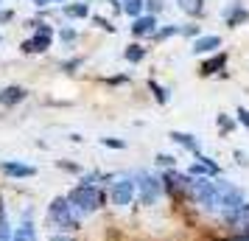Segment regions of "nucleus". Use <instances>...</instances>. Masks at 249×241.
<instances>
[{
  "instance_id": "15",
  "label": "nucleus",
  "mask_w": 249,
  "mask_h": 241,
  "mask_svg": "<svg viewBox=\"0 0 249 241\" xmlns=\"http://www.w3.org/2000/svg\"><path fill=\"white\" fill-rule=\"evenodd\" d=\"M12 241H39L34 222H31V219H23V222L17 224V230L12 233Z\"/></svg>"
},
{
  "instance_id": "2",
  "label": "nucleus",
  "mask_w": 249,
  "mask_h": 241,
  "mask_svg": "<svg viewBox=\"0 0 249 241\" xmlns=\"http://www.w3.org/2000/svg\"><path fill=\"white\" fill-rule=\"evenodd\" d=\"M68 199L70 205L76 207V213H79L81 219L84 216H92V213H98L101 207H107V202H109V194H107V188H101V185H73L68 191Z\"/></svg>"
},
{
  "instance_id": "32",
  "label": "nucleus",
  "mask_w": 249,
  "mask_h": 241,
  "mask_svg": "<svg viewBox=\"0 0 249 241\" xmlns=\"http://www.w3.org/2000/svg\"><path fill=\"white\" fill-rule=\"evenodd\" d=\"M182 34H185V37H202V34H199V25H185V28H182Z\"/></svg>"
},
{
  "instance_id": "19",
  "label": "nucleus",
  "mask_w": 249,
  "mask_h": 241,
  "mask_svg": "<svg viewBox=\"0 0 249 241\" xmlns=\"http://www.w3.org/2000/svg\"><path fill=\"white\" fill-rule=\"evenodd\" d=\"M215 127H218V132H221V135H232V132H235V127H238V121L235 118H232V115H218V118H215Z\"/></svg>"
},
{
  "instance_id": "31",
  "label": "nucleus",
  "mask_w": 249,
  "mask_h": 241,
  "mask_svg": "<svg viewBox=\"0 0 249 241\" xmlns=\"http://www.w3.org/2000/svg\"><path fill=\"white\" fill-rule=\"evenodd\" d=\"M146 9H148V14H154V12L162 9V3H160V0H146Z\"/></svg>"
},
{
  "instance_id": "14",
  "label": "nucleus",
  "mask_w": 249,
  "mask_h": 241,
  "mask_svg": "<svg viewBox=\"0 0 249 241\" xmlns=\"http://www.w3.org/2000/svg\"><path fill=\"white\" fill-rule=\"evenodd\" d=\"M247 20H249V12L241 6V3H232V6L224 12V23L230 25V28H238V25L247 23Z\"/></svg>"
},
{
  "instance_id": "25",
  "label": "nucleus",
  "mask_w": 249,
  "mask_h": 241,
  "mask_svg": "<svg viewBox=\"0 0 249 241\" xmlns=\"http://www.w3.org/2000/svg\"><path fill=\"white\" fill-rule=\"evenodd\" d=\"M174 34H182L179 25H165V28H160L157 34H154V39H157V42H162V39H168V37H174Z\"/></svg>"
},
{
  "instance_id": "34",
  "label": "nucleus",
  "mask_w": 249,
  "mask_h": 241,
  "mask_svg": "<svg viewBox=\"0 0 249 241\" xmlns=\"http://www.w3.org/2000/svg\"><path fill=\"white\" fill-rule=\"evenodd\" d=\"M95 23L101 25L104 31H115V25H112V23H107V20H104V17H95Z\"/></svg>"
},
{
  "instance_id": "33",
  "label": "nucleus",
  "mask_w": 249,
  "mask_h": 241,
  "mask_svg": "<svg viewBox=\"0 0 249 241\" xmlns=\"http://www.w3.org/2000/svg\"><path fill=\"white\" fill-rule=\"evenodd\" d=\"M62 39H65V42H73V39H76V31H73V28H62Z\"/></svg>"
},
{
  "instance_id": "13",
  "label": "nucleus",
  "mask_w": 249,
  "mask_h": 241,
  "mask_svg": "<svg viewBox=\"0 0 249 241\" xmlns=\"http://www.w3.org/2000/svg\"><path fill=\"white\" fill-rule=\"evenodd\" d=\"M168 138H171V143H177V146H182L185 151H191L193 157L202 154V151H199V140L193 138L191 132H171Z\"/></svg>"
},
{
  "instance_id": "20",
  "label": "nucleus",
  "mask_w": 249,
  "mask_h": 241,
  "mask_svg": "<svg viewBox=\"0 0 249 241\" xmlns=\"http://www.w3.org/2000/svg\"><path fill=\"white\" fill-rule=\"evenodd\" d=\"M179 9L188 12L191 17H199L204 12V0H179Z\"/></svg>"
},
{
  "instance_id": "9",
  "label": "nucleus",
  "mask_w": 249,
  "mask_h": 241,
  "mask_svg": "<svg viewBox=\"0 0 249 241\" xmlns=\"http://www.w3.org/2000/svg\"><path fill=\"white\" fill-rule=\"evenodd\" d=\"M0 171H3V177H9V180H31V177H36L34 166L20 163V160H3L0 163Z\"/></svg>"
},
{
  "instance_id": "16",
  "label": "nucleus",
  "mask_w": 249,
  "mask_h": 241,
  "mask_svg": "<svg viewBox=\"0 0 249 241\" xmlns=\"http://www.w3.org/2000/svg\"><path fill=\"white\" fill-rule=\"evenodd\" d=\"M51 48V34H36L23 42V54H42Z\"/></svg>"
},
{
  "instance_id": "29",
  "label": "nucleus",
  "mask_w": 249,
  "mask_h": 241,
  "mask_svg": "<svg viewBox=\"0 0 249 241\" xmlns=\"http://www.w3.org/2000/svg\"><path fill=\"white\" fill-rule=\"evenodd\" d=\"M81 62H84V59H70V62H65V65H62V70H65V73H73Z\"/></svg>"
},
{
  "instance_id": "23",
  "label": "nucleus",
  "mask_w": 249,
  "mask_h": 241,
  "mask_svg": "<svg viewBox=\"0 0 249 241\" xmlns=\"http://www.w3.org/2000/svg\"><path fill=\"white\" fill-rule=\"evenodd\" d=\"M65 14L68 17H87L90 14V6L87 3H73V6H65Z\"/></svg>"
},
{
  "instance_id": "36",
  "label": "nucleus",
  "mask_w": 249,
  "mask_h": 241,
  "mask_svg": "<svg viewBox=\"0 0 249 241\" xmlns=\"http://www.w3.org/2000/svg\"><path fill=\"white\" fill-rule=\"evenodd\" d=\"M14 14L12 12H0V23H9V20H12Z\"/></svg>"
},
{
  "instance_id": "21",
  "label": "nucleus",
  "mask_w": 249,
  "mask_h": 241,
  "mask_svg": "<svg viewBox=\"0 0 249 241\" xmlns=\"http://www.w3.org/2000/svg\"><path fill=\"white\" fill-rule=\"evenodd\" d=\"M124 56H126V62L137 65V62H143V59H146V48H143V45H129L124 51Z\"/></svg>"
},
{
  "instance_id": "24",
  "label": "nucleus",
  "mask_w": 249,
  "mask_h": 241,
  "mask_svg": "<svg viewBox=\"0 0 249 241\" xmlns=\"http://www.w3.org/2000/svg\"><path fill=\"white\" fill-rule=\"evenodd\" d=\"M154 163H157V168H165V171H168V168H177V157H174V154H157Z\"/></svg>"
},
{
  "instance_id": "22",
  "label": "nucleus",
  "mask_w": 249,
  "mask_h": 241,
  "mask_svg": "<svg viewBox=\"0 0 249 241\" xmlns=\"http://www.w3.org/2000/svg\"><path fill=\"white\" fill-rule=\"evenodd\" d=\"M143 6H146V0H124V6H121V9H124L132 20H137L140 12H143Z\"/></svg>"
},
{
  "instance_id": "6",
  "label": "nucleus",
  "mask_w": 249,
  "mask_h": 241,
  "mask_svg": "<svg viewBox=\"0 0 249 241\" xmlns=\"http://www.w3.org/2000/svg\"><path fill=\"white\" fill-rule=\"evenodd\" d=\"M162 177V188L165 194L174 196V199H188V188H191V174L188 171H177V168H168V171L160 174Z\"/></svg>"
},
{
  "instance_id": "27",
  "label": "nucleus",
  "mask_w": 249,
  "mask_h": 241,
  "mask_svg": "<svg viewBox=\"0 0 249 241\" xmlns=\"http://www.w3.org/2000/svg\"><path fill=\"white\" fill-rule=\"evenodd\" d=\"M101 146H107V149H126V140H118V138H101Z\"/></svg>"
},
{
  "instance_id": "38",
  "label": "nucleus",
  "mask_w": 249,
  "mask_h": 241,
  "mask_svg": "<svg viewBox=\"0 0 249 241\" xmlns=\"http://www.w3.org/2000/svg\"><path fill=\"white\" fill-rule=\"evenodd\" d=\"M36 6H45V3H51V0H34Z\"/></svg>"
},
{
  "instance_id": "10",
  "label": "nucleus",
  "mask_w": 249,
  "mask_h": 241,
  "mask_svg": "<svg viewBox=\"0 0 249 241\" xmlns=\"http://www.w3.org/2000/svg\"><path fill=\"white\" fill-rule=\"evenodd\" d=\"M227 68V51L224 54H213L210 59H204L202 65H199V76H221V70Z\"/></svg>"
},
{
  "instance_id": "1",
  "label": "nucleus",
  "mask_w": 249,
  "mask_h": 241,
  "mask_svg": "<svg viewBox=\"0 0 249 241\" xmlns=\"http://www.w3.org/2000/svg\"><path fill=\"white\" fill-rule=\"evenodd\" d=\"M188 199L193 207H199L207 216H221V194H218V183L213 177H191V188H188Z\"/></svg>"
},
{
  "instance_id": "30",
  "label": "nucleus",
  "mask_w": 249,
  "mask_h": 241,
  "mask_svg": "<svg viewBox=\"0 0 249 241\" xmlns=\"http://www.w3.org/2000/svg\"><path fill=\"white\" fill-rule=\"evenodd\" d=\"M232 157H235V163H238V166H247V163H249V157H247V154H244L241 149H235V151H232Z\"/></svg>"
},
{
  "instance_id": "17",
  "label": "nucleus",
  "mask_w": 249,
  "mask_h": 241,
  "mask_svg": "<svg viewBox=\"0 0 249 241\" xmlns=\"http://www.w3.org/2000/svg\"><path fill=\"white\" fill-rule=\"evenodd\" d=\"M23 98H25V90L23 87H17V84L6 87V90H0V107H14V104H20Z\"/></svg>"
},
{
  "instance_id": "8",
  "label": "nucleus",
  "mask_w": 249,
  "mask_h": 241,
  "mask_svg": "<svg viewBox=\"0 0 249 241\" xmlns=\"http://www.w3.org/2000/svg\"><path fill=\"white\" fill-rule=\"evenodd\" d=\"M188 174L191 177H213V180H218L221 177V166L213 157H207V154H196V163H191Z\"/></svg>"
},
{
  "instance_id": "18",
  "label": "nucleus",
  "mask_w": 249,
  "mask_h": 241,
  "mask_svg": "<svg viewBox=\"0 0 249 241\" xmlns=\"http://www.w3.org/2000/svg\"><path fill=\"white\" fill-rule=\"evenodd\" d=\"M148 90H151V95H154V101H157L160 107H165V104L171 101V90L162 87V84H157L154 79H148Z\"/></svg>"
},
{
  "instance_id": "12",
  "label": "nucleus",
  "mask_w": 249,
  "mask_h": 241,
  "mask_svg": "<svg viewBox=\"0 0 249 241\" xmlns=\"http://www.w3.org/2000/svg\"><path fill=\"white\" fill-rule=\"evenodd\" d=\"M132 34L135 37H154L157 34V17L154 14H146V17H137L135 23H132Z\"/></svg>"
},
{
  "instance_id": "5",
  "label": "nucleus",
  "mask_w": 249,
  "mask_h": 241,
  "mask_svg": "<svg viewBox=\"0 0 249 241\" xmlns=\"http://www.w3.org/2000/svg\"><path fill=\"white\" fill-rule=\"evenodd\" d=\"M109 202L115 207H129L137 199V180L132 174H124V177H115V183L109 185Z\"/></svg>"
},
{
  "instance_id": "37",
  "label": "nucleus",
  "mask_w": 249,
  "mask_h": 241,
  "mask_svg": "<svg viewBox=\"0 0 249 241\" xmlns=\"http://www.w3.org/2000/svg\"><path fill=\"white\" fill-rule=\"evenodd\" d=\"M51 241H73V239H70V236H65V233H59V236H53Z\"/></svg>"
},
{
  "instance_id": "28",
  "label": "nucleus",
  "mask_w": 249,
  "mask_h": 241,
  "mask_svg": "<svg viewBox=\"0 0 249 241\" xmlns=\"http://www.w3.org/2000/svg\"><path fill=\"white\" fill-rule=\"evenodd\" d=\"M56 166H59V168H62V171H70V174H81V166H76V163H65V160H59Z\"/></svg>"
},
{
  "instance_id": "3",
  "label": "nucleus",
  "mask_w": 249,
  "mask_h": 241,
  "mask_svg": "<svg viewBox=\"0 0 249 241\" xmlns=\"http://www.w3.org/2000/svg\"><path fill=\"white\" fill-rule=\"evenodd\" d=\"M48 222H51V227H53V230L65 233V236L81 230V216L76 213V207L70 205L68 194L51 199V205H48Z\"/></svg>"
},
{
  "instance_id": "4",
  "label": "nucleus",
  "mask_w": 249,
  "mask_h": 241,
  "mask_svg": "<svg viewBox=\"0 0 249 241\" xmlns=\"http://www.w3.org/2000/svg\"><path fill=\"white\" fill-rule=\"evenodd\" d=\"M135 180H137V202L143 207H154L160 202V196L165 194L162 177L160 174H151V171H137Z\"/></svg>"
},
{
  "instance_id": "11",
  "label": "nucleus",
  "mask_w": 249,
  "mask_h": 241,
  "mask_svg": "<svg viewBox=\"0 0 249 241\" xmlns=\"http://www.w3.org/2000/svg\"><path fill=\"white\" fill-rule=\"evenodd\" d=\"M215 48H221V37H215V34H204V37H196V39H193L191 51L196 54V56H202V54H213Z\"/></svg>"
},
{
  "instance_id": "26",
  "label": "nucleus",
  "mask_w": 249,
  "mask_h": 241,
  "mask_svg": "<svg viewBox=\"0 0 249 241\" xmlns=\"http://www.w3.org/2000/svg\"><path fill=\"white\" fill-rule=\"evenodd\" d=\"M235 121H238V127L249 129V110H247V107H238V110H235Z\"/></svg>"
},
{
  "instance_id": "35",
  "label": "nucleus",
  "mask_w": 249,
  "mask_h": 241,
  "mask_svg": "<svg viewBox=\"0 0 249 241\" xmlns=\"http://www.w3.org/2000/svg\"><path fill=\"white\" fill-rule=\"evenodd\" d=\"M109 84H126L129 81V76H112V79H107Z\"/></svg>"
},
{
  "instance_id": "7",
  "label": "nucleus",
  "mask_w": 249,
  "mask_h": 241,
  "mask_svg": "<svg viewBox=\"0 0 249 241\" xmlns=\"http://www.w3.org/2000/svg\"><path fill=\"white\" fill-rule=\"evenodd\" d=\"M215 183H218V194H221V207H224V213H232V210H238L244 202H249L247 194H244L235 183H230V180H215ZM224 213H221V216H224Z\"/></svg>"
}]
</instances>
